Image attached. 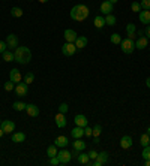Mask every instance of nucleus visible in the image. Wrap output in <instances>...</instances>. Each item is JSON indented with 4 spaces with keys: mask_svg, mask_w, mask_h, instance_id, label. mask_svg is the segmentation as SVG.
I'll return each instance as SVG.
<instances>
[{
    "mask_svg": "<svg viewBox=\"0 0 150 166\" xmlns=\"http://www.w3.org/2000/svg\"><path fill=\"white\" fill-rule=\"evenodd\" d=\"M90 15V11L89 8L86 6V5H75L74 8L71 9V18L74 20V21H78V23H81L84 20H87Z\"/></svg>",
    "mask_w": 150,
    "mask_h": 166,
    "instance_id": "f257e3e1",
    "label": "nucleus"
},
{
    "mask_svg": "<svg viewBox=\"0 0 150 166\" xmlns=\"http://www.w3.org/2000/svg\"><path fill=\"white\" fill-rule=\"evenodd\" d=\"M14 56H15V61H17V63H20V65H27V63L30 61V58H32V52H30V50H29L27 47H17Z\"/></svg>",
    "mask_w": 150,
    "mask_h": 166,
    "instance_id": "f03ea898",
    "label": "nucleus"
},
{
    "mask_svg": "<svg viewBox=\"0 0 150 166\" xmlns=\"http://www.w3.org/2000/svg\"><path fill=\"white\" fill-rule=\"evenodd\" d=\"M57 159H59V162H60V165H68L71 162V159H72V153L63 148V150H60V151H57Z\"/></svg>",
    "mask_w": 150,
    "mask_h": 166,
    "instance_id": "7ed1b4c3",
    "label": "nucleus"
},
{
    "mask_svg": "<svg viewBox=\"0 0 150 166\" xmlns=\"http://www.w3.org/2000/svg\"><path fill=\"white\" fill-rule=\"evenodd\" d=\"M108 157H110V154L107 153V151H102V153H99L98 154V157L95 159V160H90V165L93 166H102V165H107L108 163Z\"/></svg>",
    "mask_w": 150,
    "mask_h": 166,
    "instance_id": "20e7f679",
    "label": "nucleus"
},
{
    "mask_svg": "<svg viewBox=\"0 0 150 166\" xmlns=\"http://www.w3.org/2000/svg\"><path fill=\"white\" fill-rule=\"evenodd\" d=\"M120 47H122V51L125 54H131L135 50V41H131V39L126 38V39H123V41L120 42Z\"/></svg>",
    "mask_w": 150,
    "mask_h": 166,
    "instance_id": "39448f33",
    "label": "nucleus"
},
{
    "mask_svg": "<svg viewBox=\"0 0 150 166\" xmlns=\"http://www.w3.org/2000/svg\"><path fill=\"white\" fill-rule=\"evenodd\" d=\"M75 51L77 50V47H75V43L72 42H66L63 47H62V52H63V56H66V57H71V56H74Z\"/></svg>",
    "mask_w": 150,
    "mask_h": 166,
    "instance_id": "423d86ee",
    "label": "nucleus"
},
{
    "mask_svg": "<svg viewBox=\"0 0 150 166\" xmlns=\"http://www.w3.org/2000/svg\"><path fill=\"white\" fill-rule=\"evenodd\" d=\"M0 127L3 129L5 133H14V130H15V123L11 121V120H3L2 124H0Z\"/></svg>",
    "mask_w": 150,
    "mask_h": 166,
    "instance_id": "0eeeda50",
    "label": "nucleus"
},
{
    "mask_svg": "<svg viewBox=\"0 0 150 166\" xmlns=\"http://www.w3.org/2000/svg\"><path fill=\"white\" fill-rule=\"evenodd\" d=\"M113 8H114V5L110 2V0H105V2H102L101 3V12L104 14V15H108L113 12Z\"/></svg>",
    "mask_w": 150,
    "mask_h": 166,
    "instance_id": "6e6552de",
    "label": "nucleus"
},
{
    "mask_svg": "<svg viewBox=\"0 0 150 166\" xmlns=\"http://www.w3.org/2000/svg\"><path fill=\"white\" fill-rule=\"evenodd\" d=\"M6 45L8 48H17L18 47V36H15L14 33H11L6 36Z\"/></svg>",
    "mask_w": 150,
    "mask_h": 166,
    "instance_id": "1a4fd4ad",
    "label": "nucleus"
},
{
    "mask_svg": "<svg viewBox=\"0 0 150 166\" xmlns=\"http://www.w3.org/2000/svg\"><path fill=\"white\" fill-rule=\"evenodd\" d=\"M15 93H17L18 96H27V93H29V85L26 83H23V84L18 83L17 85H15Z\"/></svg>",
    "mask_w": 150,
    "mask_h": 166,
    "instance_id": "9d476101",
    "label": "nucleus"
},
{
    "mask_svg": "<svg viewBox=\"0 0 150 166\" xmlns=\"http://www.w3.org/2000/svg\"><path fill=\"white\" fill-rule=\"evenodd\" d=\"M9 78H11V81L14 84H18L21 79H23V76H21V72L18 70V69H12L11 72H9Z\"/></svg>",
    "mask_w": 150,
    "mask_h": 166,
    "instance_id": "9b49d317",
    "label": "nucleus"
},
{
    "mask_svg": "<svg viewBox=\"0 0 150 166\" xmlns=\"http://www.w3.org/2000/svg\"><path fill=\"white\" fill-rule=\"evenodd\" d=\"M63 36H65L66 42H72V43H74V42L77 41V38H78V34L75 33V30H72V29H66Z\"/></svg>",
    "mask_w": 150,
    "mask_h": 166,
    "instance_id": "f8f14e48",
    "label": "nucleus"
},
{
    "mask_svg": "<svg viewBox=\"0 0 150 166\" xmlns=\"http://www.w3.org/2000/svg\"><path fill=\"white\" fill-rule=\"evenodd\" d=\"M147 45H149V39L146 36H141L135 41V48L137 50H144V48H147Z\"/></svg>",
    "mask_w": 150,
    "mask_h": 166,
    "instance_id": "ddd939ff",
    "label": "nucleus"
},
{
    "mask_svg": "<svg viewBox=\"0 0 150 166\" xmlns=\"http://www.w3.org/2000/svg\"><path fill=\"white\" fill-rule=\"evenodd\" d=\"M26 111H27V115L30 117H38L39 115V108L33 105V103H29V105H26Z\"/></svg>",
    "mask_w": 150,
    "mask_h": 166,
    "instance_id": "4468645a",
    "label": "nucleus"
},
{
    "mask_svg": "<svg viewBox=\"0 0 150 166\" xmlns=\"http://www.w3.org/2000/svg\"><path fill=\"white\" fill-rule=\"evenodd\" d=\"M54 120H56V126H57L59 129H63L68 123L66 118H65V114H62V112H59L57 115L54 117Z\"/></svg>",
    "mask_w": 150,
    "mask_h": 166,
    "instance_id": "2eb2a0df",
    "label": "nucleus"
},
{
    "mask_svg": "<svg viewBox=\"0 0 150 166\" xmlns=\"http://www.w3.org/2000/svg\"><path fill=\"white\" fill-rule=\"evenodd\" d=\"M75 121V126H80V127H86V126L89 124V120L83 115V114H78V115H75L74 118Z\"/></svg>",
    "mask_w": 150,
    "mask_h": 166,
    "instance_id": "dca6fc26",
    "label": "nucleus"
},
{
    "mask_svg": "<svg viewBox=\"0 0 150 166\" xmlns=\"http://www.w3.org/2000/svg\"><path fill=\"white\" fill-rule=\"evenodd\" d=\"M140 21L143 24H150V9H143L140 12Z\"/></svg>",
    "mask_w": 150,
    "mask_h": 166,
    "instance_id": "f3484780",
    "label": "nucleus"
},
{
    "mask_svg": "<svg viewBox=\"0 0 150 166\" xmlns=\"http://www.w3.org/2000/svg\"><path fill=\"white\" fill-rule=\"evenodd\" d=\"M68 144H69V141H68L66 136H63V135L57 136V138H56V141H54V145H56V147H60V148H65Z\"/></svg>",
    "mask_w": 150,
    "mask_h": 166,
    "instance_id": "a211bd4d",
    "label": "nucleus"
},
{
    "mask_svg": "<svg viewBox=\"0 0 150 166\" xmlns=\"http://www.w3.org/2000/svg\"><path fill=\"white\" fill-rule=\"evenodd\" d=\"M71 135L74 139H78V138H83L84 136V127H80V126H75L74 129L71 130Z\"/></svg>",
    "mask_w": 150,
    "mask_h": 166,
    "instance_id": "6ab92c4d",
    "label": "nucleus"
},
{
    "mask_svg": "<svg viewBox=\"0 0 150 166\" xmlns=\"http://www.w3.org/2000/svg\"><path fill=\"white\" fill-rule=\"evenodd\" d=\"M120 147H122L123 150L131 148V147H132V138H131V136H128V135L123 136V138L120 139Z\"/></svg>",
    "mask_w": 150,
    "mask_h": 166,
    "instance_id": "aec40b11",
    "label": "nucleus"
},
{
    "mask_svg": "<svg viewBox=\"0 0 150 166\" xmlns=\"http://www.w3.org/2000/svg\"><path fill=\"white\" fill-rule=\"evenodd\" d=\"M74 43H75V47H77V50H83V48H86V45H87V38H86V36H78Z\"/></svg>",
    "mask_w": 150,
    "mask_h": 166,
    "instance_id": "412c9836",
    "label": "nucleus"
},
{
    "mask_svg": "<svg viewBox=\"0 0 150 166\" xmlns=\"http://www.w3.org/2000/svg\"><path fill=\"white\" fill-rule=\"evenodd\" d=\"M77 162H78L80 165H90V157H89V154L81 153V154L77 156Z\"/></svg>",
    "mask_w": 150,
    "mask_h": 166,
    "instance_id": "4be33fe9",
    "label": "nucleus"
},
{
    "mask_svg": "<svg viewBox=\"0 0 150 166\" xmlns=\"http://www.w3.org/2000/svg\"><path fill=\"white\" fill-rule=\"evenodd\" d=\"M72 148L74 150H78V151H83L86 148V142L81 141V138H78V139H75L74 144H72Z\"/></svg>",
    "mask_w": 150,
    "mask_h": 166,
    "instance_id": "5701e85b",
    "label": "nucleus"
},
{
    "mask_svg": "<svg viewBox=\"0 0 150 166\" xmlns=\"http://www.w3.org/2000/svg\"><path fill=\"white\" fill-rule=\"evenodd\" d=\"M93 24H95V27H96V29H102V27L105 25V17H101V15L95 17V20H93Z\"/></svg>",
    "mask_w": 150,
    "mask_h": 166,
    "instance_id": "b1692460",
    "label": "nucleus"
},
{
    "mask_svg": "<svg viewBox=\"0 0 150 166\" xmlns=\"http://www.w3.org/2000/svg\"><path fill=\"white\" fill-rule=\"evenodd\" d=\"M12 141L14 142H24L26 141V133H23V132L12 133Z\"/></svg>",
    "mask_w": 150,
    "mask_h": 166,
    "instance_id": "393cba45",
    "label": "nucleus"
},
{
    "mask_svg": "<svg viewBox=\"0 0 150 166\" xmlns=\"http://www.w3.org/2000/svg\"><path fill=\"white\" fill-rule=\"evenodd\" d=\"M3 60H5V61H14V60H15L14 52H12V51H9V50H6L5 52H3Z\"/></svg>",
    "mask_w": 150,
    "mask_h": 166,
    "instance_id": "a878e982",
    "label": "nucleus"
},
{
    "mask_svg": "<svg viewBox=\"0 0 150 166\" xmlns=\"http://www.w3.org/2000/svg\"><path fill=\"white\" fill-rule=\"evenodd\" d=\"M116 17L113 15V14H108V15H105V24L107 25H116Z\"/></svg>",
    "mask_w": 150,
    "mask_h": 166,
    "instance_id": "bb28decb",
    "label": "nucleus"
},
{
    "mask_svg": "<svg viewBox=\"0 0 150 166\" xmlns=\"http://www.w3.org/2000/svg\"><path fill=\"white\" fill-rule=\"evenodd\" d=\"M11 15H12L14 18L23 17V9H21V8H12V9H11Z\"/></svg>",
    "mask_w": 150,
    "mask_h": 166,
    "instance_id": "cd10ccee",
    "label": "nucleus"
},
{
    "mask_svg": "<svg viewBox=\"0 0 150 166\" xmlns=\"http://www.w3.org/2000/svg\"><path fill=\"white\" fill-rule=\"evenodd\" d=\"M12 108L15 109V111H24V109H26V103H24V102H20V100H17V102H14Z\"/></svg>",
    "mask_w": 150,
    "mask_h": 166,
    "instance_id": "c85d7f7f",
    "label": "nucleus"
},
{
    "mask_svg": "<svg viewBox=\"0 0 150 166\" xmlns=\"http://www.w3.org/2000/svg\"><path fill=\"white\" fill-rule=\"evenodd\" d=\"M140 142H141L143 147H147L150 144V136L147 135V133H144V135H141V138H140Z\"/></svg>",
    "mask_w": 150,
    "mask_h": 166,
    "instance_id": "c756f323",
    "label": "nucleus"
},
{
    "mask_svg": "<svg viewBox=\"0 0 150 166\" xmlns=\"http://www.w3.org/2000/svg\"><path fill=\"white\" fill-rule=\"evenodd\" d=\"M47 154H48L50 157L57 156V147H56V145H50V147L47 148Z\"/></svg>",
    "mask_w": 150,
    "mask_h": 166,
    "instance_id": "7c9ffc66",
    "label": "nucleus"
},
{
    "mask_svg": "<svg viewBox=\"0 0 150 166\" xmlns=\"http://www.w3.org/2000/svg\"><path fill=\"white\" fill-rule=\"evenodd\" d=\"M35 81V75L32 74V72H27V74L24 75V83L29 85V84H32Z\"/></svg>",
    "mask_w": 150,
    "mask_h": 166,
    "instance_id": "2f4dec72",
    "label": "nucleus"
},
{
    "mask_svg": "<svg viewBox=\"0 0 150 166\" xmlns=\"http://www.w3.org/2000/svg\"><path fill=\"white\" fill-rule=\"evenodd\" d=\"M120 42H122L120 34H119V33H113V34H111V43H114V45H120Z\"/></svg>",
    "mask_w": 150,
    "mask_h": 166,
    "instance_id": "473e14b6",
    "label": "nucleus"
},
{
    "mask_svg": "<svg viewBox=\"0 0 150 166\" xmlns=\"http://www.w3.org/2000/svg\"><path fill=\"white\" fill-rule=\"evenodd\" d=\"M101 132H102V127H101L99 124H96L95 127H93V133H92V136H95V138H99Z\"/></svg>",
    "mask_w": 150,
    "mask_h": 166,
    "instance_id": "72a5a7b5",
    "label": "nucleus"
},
{
    "mask_svg": "<svg viewBox=\"0 0 150 166\" xmlns=\"http://www.w3.org/2000/svg\"><path fill=\"white\" fill-rule=\"evenodd\" d=\"M131 9H132V12H141V5L137 3V2H134L132 5H131Z\"/></svg>",
    "mask_w": 150,
    "mask_h": 166,
    "instance_id": "f704fd0d",
    "label": "nucleus"
},
{
    "mask_svg": "<svg viewBox=\"0 0 150 166\" xmlns=\"http://www.w3.org/2000/svg\"><path fill=\"white\" fill-rule=\"evenodd\" d=\"M143 157H144V159H150V145L144 147V150H143Z\"/></svg>",
    "mask_w": 150,
    "mask_h": 166,
    "instance_id": "c9c22d12",
    "label": "nucleus"
},
{
    "mask_svg": "<svg viewBox=\"0 0 150 166\" xmlns=\"http://www.w3.org/2000/svg\"><path fill=\"white\" fill-rule=\"evenodd\" d=\"M5 90H6V92H12V90H14V83H12L11 79H9L8 83H5Z\"/></svg>",
    "mask_w": 150,
    "mask_h": 166,
    "instance_id": "e433bc0d",
    "label": "nucleus"
},
{
    "mask_svg": "<svg viewBox=\"0 0 150 166\" xmlns=\"http://www.w3.org/2000/svg\"><path fill=\"white\" fill-rule=\"evenodd\" d=\"M92 133H93V129L92 127H89V124H87L86 127H84V136L89 138V136H92Z\"/></svg>",
    "mask_w": 150,
    "mask_h": 166,
    "instance_id": "4c0bfd02",
    "label": "nucleus"
},
{
    "mask_svg": "<svg viewBox=\"0 0 150 166\" xmlns=\"http://www.w3.org/2000/svg\"><path fill=\"white\" fill-rule=\"evenodd\" d=\"M140 5H141V9H150V0H141Z\"/></svg>",
    "mask_w": 150,
    "mask_h": 166,
    "instance_id": "58836bf2",
    "label": "nucleus"
},
{
    "mask_svg": "<svg viewBox=\"0 0 150 166\" xmlns=\"http://www.w3.org/2000/svg\"><path fill=\"white\" fill-rule=\"evenodd\" d=\"M68 105L66 103H62V105H60V106H59V112H62V114H66L68 112Z\"/></svg>",
    "mask_w": 150,
    "mask_h": 166,
    "instance_id": "ea45409f",
    "label": "nucleus"
},
{
    "mask_svg": "<svg viewBox=\"0 0 150 166\" xmlns=\"http://www.w3.org/2000/svg\"><path fill=\"white\" fill-rule=\"evenodd\" d=\"M126 32H128V33H134V32H135V24L129 23V24L126 25Z\"/></svg>",
    "mask_w": 150,
    "mask_h": 166,
    "instance_id": "a19ab883",
    "label": "nucleus"
},
{
    "mask_svg": "<svg viewBox=\"0 0 150 166\" xmlns=\"http://www.w3.org/2000/svg\"><path fill=\"white\" fill-rule=\"evenodd\" d=\"M87 154H89V157H90V160H95V159L98 157V154H99V153H96L95 150H90V151H89Z\"/></svg>",
    "mask_w": 150,
    "mask_h": 166,
    "instance_id": "79ce46f5",
    "label": "nucleus"
},
{
    "mask_svg": "<svg viewBox=\"0 0 150 166\" xmlns=\"http://www.w3.org/2000/svg\"><path fill=\"white\" fill-rule=\"evenodd\" d=\"M50 165H54V166L60 165V162H59L57 156H54V157H50Z\"/></svg>",
    "mask_w": 150,
    "mask_h": 166,
    "instance_id": "37998d69",
    "label": "nucleus"
},
{
    "mask_svg": "<svg viewBox=\"0 0 150 166\" xmlns=\"http://www.w3.org/2000/svg\"><path fill=\"white\" fill-rule=\"evenodd\" d=\"M6 42H3V41H0V54H3L5 51H6Z\"/></svg>",
    "mask_w": 150,
    "mask_h": 166,
    "instance_id": "c03bdc74",
    "label": "nucleus"
},
{
    "mask_svg": "<svg viewBox=\"0 0 150 166\" xmlns=\"http://www.w3.org/2000/svg\"><path fill=\"white\" fill-rule=\"evenodd\" d=\"M144 33L147 34V39L150 41V24H147V27H146V32H144Z\"/></svg>",
    "mask_w": 150,
    "mask_h": 166,
    "instance_id": "a18cd8bd",
    "label": "nucleus"
},
{
    "mask_svg": "<svg viewBox=\"0 0 150 166\" xmlns=\"http://www.w3.org/2000/svg\"><path fill=\"white\" fill-rule=\"evenodd\" d=\"M128 39L134 41V39H135V32H134V33H128Z\"/></svg>",
    "mask_w": 150,
    "mask_h": 166,
    "instance_id": "49530a36",
    "label": "nucleus"
},
{
    "mask_svg": "<svg viewBox=\"0 0 150 166\" xmlns=\"http://www.w3.org/2000/svg\"><path fill=\"white\" fill-rule=\"evenodd\" d=\"M144 166H150V159H144Z\"/></svg>",
    "mask_w": 150,
    "mask_h": 166,
    "instance_id": "de8ad7c7",
    "label": "nucleus"
},
{
    "mask_svg": "<svg viewBox=\"0 0 150 166\" xmlns=\"http://www.w3.org/2000/svg\"><path fill=\"white\" fill-rule=\"evenodd\" d=\"M146 85H147V87H149V88H150V76H149V78H147V79H146Z\"/></svg>",
    "mask_w": 150,
    "mask_h": 166,
    "instance_id": "09e8293b",
    "label": "nucleus"
},
{
    "mask_svg": "<svg viewBox=\"0 0 150 166\" xmlns=\"http://www.w3.org/2000/svg\"><path fill=\"white\" fill-rule=\"evenodd\" d=\"M93 144H99V138H95V139H93Z\"/></svg>",
    "mask_w": 150,
    "mask_h": 166,
    "instance_id": "8fccbe9b",
    "label": "nucleus"
},
{
    "mask_svg": "<svg viewBox=\"0 0 150 166\" xmlns=\"http://www.w3.org/2000/svg\"><path fill=\"white\" fill-rule=\"evenodd\" d=\"M3 133H5V132H3V129H2V127H0V138H2V136H3Z\"/></svg>",
    "mask_w": 150,
    "mask_h": 166,
    "instance_id": "3c124183",
    "label": "nucleus"
},
{
    "mask_svg": "<svg viewBox=\"0 0 150 166\" xmlns=\"http://www.w3.org/2000/svg\"><path fill=\"white\" fill-rule=\"evenodd\" d=\"M110 2H111V3H113V5H114V3H117V2H119V0H110Z\"/></svg>",
    "mask_w": 150,
    "mask_h": 166,
    "instance_id": "603ef678",
    "label": "nucleus"
},
{
    "mask_svg": "<svg viewBox=\"0 0 150 166\" xmlns=\"http://www.w3.org/2000/svg\"><path fill=\"white\" fill-rule=\"evenodd\" d=\"M48 0H39V3H47Z\"/></svg>",
    "mask_w": 150,
    "mask_h": 166,
    "instance_id": "864d4df0",
    "label": "nucleus"
},
{
    "mask_svg": "<svg viewBox=\"0 0 150 166\" xmlns=\"http://www.w3.org/2000/svg\"><path fill=\"white\" fill-rule=\"evenodd\" d=\"M147 135H149V136H150V127H149V129H147Z\"/></svg>",
    "mask_w": 150,
    "mask_h": 166,
    "instance_id": "5fc2aeb1",
    "label": "nucleus"
},
{
    "mask_svg": "<svg viewBox=\"0 0 150 166\" xmlns=\"http://www.w3.org/2000/svg\"><path fill=\"white\" fill-rule=\"evenodd\" d=\"M0 124H2V120H0Z\"/></svg>",
    "mask_w": 150,
    "mask_h": 166,
    "instance_id": "6e6d98bb",
    "label": "nucleus"
}]
</instances>
